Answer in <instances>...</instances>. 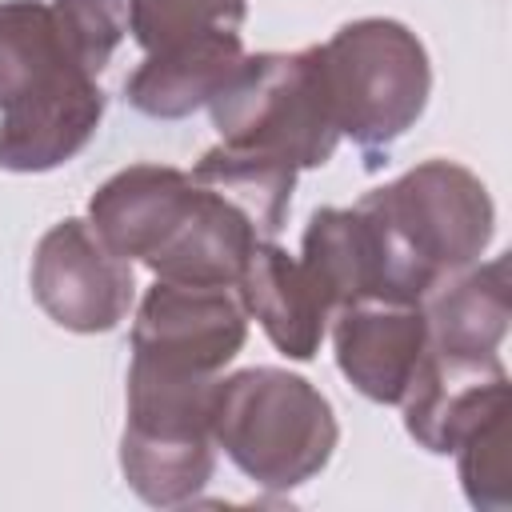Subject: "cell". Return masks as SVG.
<instances>
[{
  "mask_svg": "<svg viewBox=\"0 0 512 512\" xmlns=\"http://www.w3.org/2000/svg\"><path fill=\"white\" fill-rule=\"evenodd\" d=\"M100 80L72 56L48 0H0V168L52 172L104 120Z\"/></svg>",
  "mask_w": 512,
  "mask_h": 512,
  "instance_id": "cell-1",
  "label": "cell"
},
{
  "mask_svg": "<svg viewBox=\"0 0 512 512\" xmlns=\"http://www.w3.org/2000/svg\"><path fill=\"white\" fill-rule=\"evenodd\" d=\"M380 272V300L420 304L492 244L496 208L484 180L456 160H424L356 204Z\"/></svg>",
  "mask_w": 512,
  "mask_h": 512,
  "instance_id": "cell-2",
  "label": "cell"
},
{
  "mask_svg": "<svg viewBox=\"0 0 512 512\" xmlns=\"http://www.w3.org/2000/svg\"><path fill=\"white\" fill-rule=\"evenodd\" d=\"M212 440L264 492H292L320 476L340 424L320 388L288 368H240L212 388Z\"/></svg>",
  "mask_w": 512,
  "mask_h": 512,
  "instance_id": "cell-3",
  "label": "cell"
},
{
  "mask_svg": "<svg viewBox=\"0 0 512 512\" xmlns=\"http://www.w3.org/2000/svg\"><path fill=\"white\" fill-rule=\"evenodd\" d=\"M320 68L340 136H348L364 168H380L384 152L420 120L432 92V64L420 36L388 16H364L320 44Z\"/></svg>",
  "mask_w": 512,
  "mask_h": 512,
  "instance_id": "cell-4",
  "label": "cell"
},
{
  "mask_svg": "<svg viewBox=\"0 0 512 512\" xmlns=\"http://www.w3.org/2000/svg\"><path fill=\"white\" fill-rule=\"evenodd\" d=\"M220 144L280 160L296 172L324 168L340 144L320 48L256 52L208 100Z\"/></svg>",
  "mask_w": 512,
  "mask_h": 512,
  "instance_id": "cell-5",
  "label": "cell"
},
{
  "mask_svg": "<svg viewBox=\"0 0 512 512\" xmlns=\"http://www.w3.org/2000/svg\"><path fill=\"white\" fill-rule=\"evenodd\" d=\"M220 376H184L128 364V420L120 436V472L128 488L156 508L196 500L216 472L212 388Z\"/></svg>",
  "mask_w": 512,
  "mask_h": 512,
  "instance_id": "cell-6",
  "label": "cell"
},
{
  "mask_svg": "<svg viewBox=\"0 0 512 512\" xmlns=\"http://www.w3.org/2000/svg\"><path fill=\"white\" fill-rule=\"evenodd\" d=\"M244 340L248 312L236 288L156 280L132 320V360L184 376H220Z\"/></svg>",
  "mask_w": 512,
  "mask_h": 512,
  "instance_id": "cell-7",
  "label": "cell"
},
{
  "mask_svg": "<svg viewBox=\"0 0 512 512\" xmlns=\"http://www.w3.org/2000/svg\"><path fill=\"white\" fill-rule=\"evenodd\" d=\"M32 296L52 324L92 336L112 332L128 316L136 280L132 264L116 256L88 220L68 216L52 224L36 244Z\"/></svg>",
  "mask_w": 512,
  "mask_h": 512,
  "instance_id": "cell-8",
  "label": "cell"
},
{
  "mask_svg": "<svg viewBox=\"0 0 512 512\" xmlns=\"http://www.w3.org/2000/svg\"><path fill=\"white\" fill-rule=\"evenodd\" d=\"M332 348H336V368L360 396L376 404H400L428 352L424 304H400V300L344 304L332 316Z\"/></svg>",
  "mask_w": 512,
  "mask_h": 512,
  "instance_id": "cell-9",
  "label": "cell"
},
{
  "mask_svg": "<svg viewBox=\"0 0 512 512\" xmlns=\"http://www.w3.org/2000/svg\"><path fill=\"white\" fill-rule=\"evenodd\" d=\"M196 200V180L172 164H132L108 176L88 200V224L124 260L152 264Z\"/></svg>",
  "mask_w": 512,
  "mask_h": 512,
  "instance_id": "cell-10",
  "label": "cell"
},
{
  "mask_svg": "<svg viewBox=\"0 0 512 512\" xmlns=\"http://www.w3.org/2000/svg\"><path fill=\"white\" fill-rule=\"evenodd\" d=\"M504 404H508V368L500 356L468 360L432 348L424 352L400 400L408 436L432 456L456 452V444Z\"/></svg>",
  "mask_w": 512,
  "mask_h": 512,
  "instance_id": "cell-11",
  "label": "cell"
},
{
  "mask_svg": "<svg viewBox=\"0 0 512 512\" xmlns=\"http://www.w3.org/2000/svg\"><path fill=\"white\" fill-rule=\"evenodd\" d=\"M244 312L264 328L276 352L288 360H312L336 316L332 296L308 272V264L284 252L276 240H260L236 280Z\"/></svg>",
  "mask_w": 512,
  "mask_h": 512,
  "instance_id": "cell-12",
  "label": "cell"
},
{
  "mask_svg": "<svg viewBox=\"0 0 512 512\" xmlns=\"http://www.w3.org/2000/svg\"><path fill=\"white\" fill-rule=\"evenodd\" d=\"M428 320V348L468 360H492L500 356V344L508 336L512 300H508V256H496L488 264H472L444 284H436L424 300Z\"/></svg>",
  "mask_w": 512,
  "mask_h": 512,
  "instance_id": "cell-13",
  "label": "cell"
},
{
  "mask_svg": "<svg viewBox=\"0 0 512 512\" xmlns=\"http://www.w3.org/2000/svg\"><path fill=\"white\" fill-rule=\"evenodd\" d=\"M240 60H244L240 32H228L192 48L144 56V64L124 80V100L140 116L184 120L224 88V80L236 72Z\"/></svg>",
  "mask_w": 512,
  "mask_h": 512,
  "instance_id": "cell-14",
  "label": "cell"
},
{
  "mask_svg": "<svg viewBox=\"0 0 512 512\" xmlns=\"http://www.w3.org/2000/svg\"><path fill=\"white\" fill-rule=\"evenodd\" d=\"M192 180L228 196L256 224V232L264 240H272L284 228L292 188H296V168L268 160V156H256V152H244V148L216 144L196 160Z\"/></svg>",
  "mask_w": 512,
  "mask_h": 512,
  "instance_id": "cell-15",
  "label": "cell"
},
{
  "mask_svg": "<svg viewBox=\"0 0 512 512\" xmlns=\"http://www.w3.org/2000/svg\"><path fill=\"white\" fill-rule=\"evenodd\" d=\"M248 0H128V32L144 56L240 32Z\"/></svg>",
  "mask_w": 512,
  "mask_h": 512,
  "instance_id": "cell-16",
  "label": "cell"
},
{
  "mask_svg": "<svg viewBox=\"0 0 512 512\" xmlns=\"http://www.w3.org/2000/svg\"><path fill=\"white\" fill-rule=\"evenodd\" d=\"M460 484L472 508L504 512L512 508V480H508V404L484 416L460 444H456Z\"/></svg>",
  "mask_w": 512,
  "mask_h": 512,
  "instance_id": "cell-17",
  "label": "cell"
},
{
  "mask_svg": "<svg viewBox=\"0 0 512 512\" xmlns=\"http://www.w3.org/2000/svg\"><path fill=\"white\" fill-rule=\"evenodd\" d=\"M60 24L64 44L72 48V56L100 76L112 60V52L120 48V40L128 36V4L124 0H48Z\"/></svg>",
  "mask_w": 512,
  "mask_h": 512,
  "instance_id": "cell-18",
  "label": "cell"
}]
</instances>
